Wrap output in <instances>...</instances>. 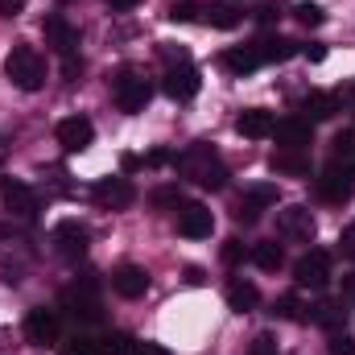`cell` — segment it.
<instances>
[{
    "mask_svg": "<svg viewBox=\"0 0 355 355\" xmlns=\"http://www.w3.org/2000/svg\"><path fill=\"white\" fill-rule=\"evenodd\" d=\"M174 170L190 182H198L202 190H223L227 186V166L219 162V153L211 145H190L174 157Z\"/></svg>",
    "mask_w": 355,
    "mask_h": 355,
    "instance_id": "6da1fadb",
    "label": "cell"
},
{
    "mask_svg": "<svg viewBox=\"0 0 355 355\" xmlns=\"http://www.w3.org/2000/svg\"><path fill=\"white\" fill-rule=\"evenodd\" d=\"M4 79H8L12 87H21V91L42 87V83H46V58L37 54V46L17 42V46L8 50V58H4Z\"/></svg>",
    "mask_w": 355,
    "mask_h": 355,
    "instance_id": "7a4b0ae2",
    "label": "cell"
},
{
    "mask_svg": "<svg viewBox=\"0 0 355 355\" xmlns=\"http://www.w3.org/2000/svg\"><path fill=\"white\" fill-rule=\"evenodd\" d=\"M62 310L75 322H99V281H95V272H87L83 281H71L62 289Z\"/></svg>",
    "mask_w": 355,
    "mask_h": 355,
    "instance_id": "3957f363",
    "label": "cell"
},
{
    "mask_svg": "<svg viewBox=\"0 0 355 355\" xmlns=\"http://www.w3.org/2000/svg\"><path fill=\"white\" fill-rule=\"evenodd\" d=\"M149 79H141L137 71H120L116 79H112V99H116V107L120 112H145V103H149Z\"/></svg>",
    "mask_w": 355,
    "mask_h": 355,
    "instance_id": "277c9868",
    "label": "cell"
},
{
    "mask_svg": "<svg viewBox=\"0 0 355 355\" xmlns=\"http://www.w3.org/2000/svg\"><path fill=\"white\" fill-rule=\"evenodd\" d=\"M314 232H318V223H314L310 207H297V202H293V207L277 211V236H281L285 244H310Z\"/></svg>",
    "mask_w": 355,
    "mask_h": 355,
    "instance_id": "5b68a950",
    "label": "cell"
},
{
    "mask_svg": "<svg viewBox=\"0 0 355 355\" xmlns=\"http://www.w3.org/2000/svg\"><path fill=\"white\" fill-rule=\"evenodd\" d=\"M58 335H62V318H58V310L37 306V310L25 314V339H29L33 347H54Z\"/></svg>",
    "mask_w": 355,
    "mask_h": 355,
    "instance_id": "8992f818",
    "label": "cell"
},
{
    "mask_svg": "<svg viewBox=\"0 0 355 355\" xmlns=\"http://www.w3.org/2000/svg\"><path fill=\"white\" fill-rule=\"evenodd\" d=\"M87 227L79 223V219H62L58 227H54V252L62 257V261H83L87 257Z\"/></svg>",
    "mask_w": 355,
    "mask_h": 355,
    "instance_id": "52a82bcc",
    "label": "cell"
},
{
    "mask_svg": "<svg viewBox=\"0 0 355 355\" xmlns=\"http://www.w3.org/2000/svg\"><path fill=\"white\" fill-rule=\"evenodd\" d=\"M293 281L302 285V289H327V281H331V257L322 252V248H310L297 265H293Z\"/></svg>",
    "mask_w": 355,
    "mask_h": 355,
    "instance_id": "ba28073f",
    "label": "cell"
},
{
    "mask_svg": "<svg viewBox=\"0 0 355 355\" xmlns=\"http://www.w3.org/2000/svg\"><path fill=\"white\" fill-rule=\"evenodd\" d=\"M42 33H46V46H50L58 58H75V54H79V29H75L67 17H58V12L46 17V21H42Z\"/></svg>",
    "mask_w": 355,
    "mask_h": 355,
    "instance_id": "9c48e42d",
    "label": "cell"
},
{
    "mask_svg": "<svg viewBox=\"0 0 355 355\" xmlns=\"http://www.w3.org/2000/svg\"><path fill=\"white\" fill-rule=\"evenodd\" d=\"M0 202L17 215V219H37V194L25 186V182H17V178H0Z\"/></svg>",
    "mask_w": 355,
    "mask_h": 355,
    "instance_id": "30bf717a",
    "label": "cell"
},
{
    "mask_svg": "<svg viewBox=\"0 0 355 355\" xmlns=\"http://www.w3.org/2000/svg\"><path fill=\"white\" fill-rule=\"evenodd\" d=\"M198 71H194V62H182V67H166V75H162V91L178 99V103H186V99H194L198 95Z\"/></svg>",
    "mask_w": 355,
    "mask_h": 355,
    "instance_id": "8fae6325",
    "label": "cell"
},
{
    "mask_svg": "<svg viewBox=\"0 0 355 355\" xmlns=\"http://www.w3.org/2000/svg\"><path fill=\"white\" fill-rule=\"evenodd\" d=\"M91 194H95V202H99V207H107V211H124V207H132L137 186H132L128 178H99Z\"/></svg>",
    "mask_w": 355,
    "mask_h": 355,
    "instance_id": "7c38bea8",
    "label": "cell"
},
{
    "mask_svg": "<svg viewBox=\"0 0 355 355\" xmlns=\"http://www.w3.org/2000/svg\"><path fill=\"white\" fill-rule=\"evenodd\" d=\"M58 145H62V153H83L91 141H95V124H91L87 116H67L62 124H58Z\"/></svg>",
    "mask_w": 355,
    "mask_h": 355,
    "instance_id": "4fadbf2b",
    "label": "cell"
},
{
    "mask_svg": "<svg viewBox=\"0 0 355 355\" xmlns=\"http://www.w3.org/2000/svg\"><path fill=\"white\" fill-rule=\"evenodd\" d=\"M211 227H215V215H211L202 202H182V211H178V232H182L186 240H207Z\"/></svg>",
    "mask_w": 355,
    "mask_h": 355,
    "instance_id": "5bb4252c",
    "label": "cell"
},
{
    "mask_svg": "<svg viewBox=\"0 0 355 355\" xmlns=\"http://www.w3.org/2000/svg\"><path fill=\"white\" fill-rule=\"evenodd\" d=\"M277 202V186H268V182H257V186H248L244 190V198H240V207H236V219L240 223H257L261 219V211Z\"/></svg>",
    "mask_w": 355,
    "mask_h": 355,
    "instance_id": "9a60e30c",
    "label": "cell"
},
{
    "mask_svg": "<svg viewBox=\"0 0 355 355\" xmlns=\"http://www.w3.org/2000/svg\"><path fill=\"white\" fill-rule=\"evenodd\" d=\"M272 137L281 149H310L314 145V124H306L302 116H289L281 124H272Z\"/></svg>",
    "mask_w": 355,
    "mask_h": 355,
    "instance_id": "2e32d148",
    "label": "cell"
},
{
    "mask_svg": "<svg viewBox=\"0 0 355 355\" xmlns=\"http://www.w3.org/2000/svg\"><path fill=\"white\" fill-rule=\"evenodd\" d=\"M318 194H322L327 202H347V198L355 194V174L347 170V166L339 170V162H335L327 174L318 178Z\"/></svg>",
    "mask_w": 355,
    "mask_h": 355,
    "instance_id": "e0dca14e",
    "label": "cell"
},
{
    "mask_svg": "<svg viewBox=\"0 0 355 355\" xmlns=\"http://www.w3.org/2000/svg\"><path fill=\"white\" fill-rule=\"evenodd\" d=\"M112 289H116L120 297H145V293H149V272L141 265H120L112 272Z\"/></svg>",
    "mask_w": 355,
    "mask_h": 355,
    "instance_id": "ac0fdd59",
    "label": "cell"
},
{
    "mask_svg": "<svg viewBox=\"0 0 355 355\" xmlns=\"http://www.w3.org/2000/svg\"><path fill=\"white\" fill-rule=\"evenodd\" d=\"M339 112V95H331V91H310L306 99H302V120L306 124H322V120H331Z\"/></svg>",
    "mask_w": 355,
    "mask_h": 355,
    "instance_id": "d6986e66",
    "label": "cell"
},
{
    "mask_svg": "<svg viewBox=\"0 0 355 355\" xmlns=\"http://www.w3.org/2000/svg\"><path fill=\"white\" fill-rule=\"evenodd\" d=\"M272 112L265 107H248V112H240V120H236V132L240 137H248V141H261V137H272Z\"/></svg>",
    "mask_w": 355,
    "mask_h": 355,
    "instance_id": "ffe728a7",
    "label": "cell"
},
{
    "mask_svg": "<svg viewBox=\"0 0 355 355\" xmlns=\"http://www.w3.org/2000/svg\"><path fill=\"white\" fill-rule=\"evenodd\" d=\"M252 46H257V54H261V67H265V62H285V58H293V54L302 50L297 42H289V37H281V33H265V37H257Z\"/></svg>",
    "mask_w": 355,
    "mask_h": 355,
    "instance_id": "44dd1931",
    "label": "cell"
},
{
    "mask_svg": "<svg viewBox=\"0 0 355 355\" xmlns=\"http://www.w3.org/2000/svg\"><path fill=\"white\" fill-rule=\"evenodd\" d=\"M227 306H232L236 314H248V310L261 306V289H257L252 281H244V277H232V281H227Z\"/></svg>",
    "mask_w": 355,
    "mask_h": 355,
    "instance_id": "7402d4cb",
    "label": "cell"
},
{
    "mask_svg": "<svg viewBox=\"0 0 355 355\" xmlns=\"http://www.w3.org/2000/svg\"><path fill=\"white\" fill-rule=\"evenodd\" d=\"M272 170L289 178H306L310 174V149H277L272 153Z\"/></svg>",
    "mask_w": 355,
    "mask_h": 355,
    "instance_id": "603a6c76",
    "label": "cell"
},
{
    "mask_svg": "<svg viewBox=\"0 0 355 355\" xmlns=\"http://www.w3.org/2000/svg\"><path fill=\"white\" fill-rule=\"evenodd\" d=\"M223 67L232 71V75H252L257 67H261V54H257V46H236V50H227L223 54Z\"/></svg>",
    "mask_w": 355,
    "mask_h": 355,
    "instance_id": "cb8c5ba5",
    "label": "cell"
},
{
    "mask_svg": "<svg viewBox=\"0 0 355 355\" xmlns=\"http://www.w3.org/2000/svg\"><path fill=\"white\" fill-rule=\"evenodd\" d=\"M252 265L257 268H265V272H277V268L285 265V248L277 244V240H265V244H252Z\"/></svg>",
    "mask_w": 355,
    "mask_h": 355,
    "instance_id": "d4e9b609",
    "label": "cell"
},
{
    "mask_svg": "<svg viewBox=\"0 0 355 355\" xmlns=\"http://www.w3.org/2000/svg\"><path fill=\"white\" fill-rule=\"evenodd\" d=\"M202 25H215V29H236L240 25V12L232 4H202Z\"/></svg>",
    "mask_w": 355,
    "mask_h": 355,
    "instance_id": "484cf974",
    "label": "cell"
},
{
    "mask_svg": "<svg viewBox=\"0 0 355 355\" xmlns=\"http://www.w3.org/2000/svg\"><path fill=\"white\" fill-rule=\"evenodd\" d=\"M310 322H318V327H327V331H339V327H343V306H339V302H318V306L310 310Z\"/></svg>",
    "mask_w": 355,
    "mask_h": 355,
    "instance_id": "4316f807",
    "label": "cell"
},
{
    "mask_svg": "<svg viewBox=\"0 0 355 355\" xmlns=\"http://www.w3.org/2000/svg\"><path fill=\"white\" fill-rule=\"evenodd\" d=\"M58 355H103V339H95V335H75V339H67Z\"/></svg>",
    "mask_w": 355,
    "mask_h": 355,
    "instance_id": "83f0119b",
    "label": "cell"
},
{
    "mask_svg": "<svg viewBox=\"0 0 355 355\" xmlns=\"http://www.w3.org/2000/svg\"><path fill=\"white\" fill-rule=\"evenodd\" d=\"M272 314H277V318H285V322H310V314L302 310V302H297L293 293L277 297V302H272Z\"/></svg>",
    "mask_w": 355,
    "mask_h": 355,
    "instance_id": "f1b7e54d",
    "label": "cell"
},
{
    "mask_svg": "<svg viewBox=\"0 0 355 355\" xmlns=\"http://www.w3.org/2000/svg\"><path fill=\"white\" fill-rule=\"evenodd\" d=\"M331 153H335V162H343V166L352 170V162H355V128H347V132L335 137V149H331Z\"/></svg>",
    "mask_w": 355,
    "mask_h": 355,
    "instance_id": "f546056e",
    "label": "cell"
},
{
    "mask_svg": "<svg viewBox=\"0 0 355 355\" xmlns=\"http://www.w3.org/2000/svg\"><path fill=\"white\" fill-rule=\"evenodd\" d=\"M293 17H297L302 25H322V21H327V12H322L314 0H302V4H293Z\"/></svg>",
    "mask_w": 355,
    "mask_h": 355,
    "instance_id": "4dcf8cb0",
    "label": "cell"
},
{
    "mask_svg": "<svg viewBox=\"0 0 355 355\" xmlns=\"http://www.w3.org/2000/svg\"><path fill=\"white\" fill-rule=\"evenodd\" d=\"M170 21H202V4H194V0H182V4H170V12H166Z\"/></svg>",
    "mask_w": 355,
    "mask_h": 355,
    "instance_id": "1f68e13d",
    "label": "cell"
},
{
    "mask_svg": "<svg viewBox=\"0 0 355 355\" xmlns=\"http://www.w3.org/2000/svg\"><path fill=\"white\" fill-rule=\"evenodd\" d=\"M327 352L331 355H355V335H347V331H331Z\"/></svg>",
    "mask_w": 355,
    "mask_h": 355,
    "instance_id": "d6a6232c",
    "label": "cell"
},
{
    "mask_svg": "<svg viewBox=\"0 0 355 355\" xmlns=\"http://www.w3.org/2000/svg\"><path fill=\"white\" fill-rule=\"evenodd\" d=\"M132 352H137V339H128V335L103 339V355H132Z\"/></svg>",
    "mask_w": 355,
    "mask_h": 355,
    "instance_id": "836d02e7",
    "label": "cell"
},
{
    "mask_svg": "<svg viewBox=\"0 0 355 355\" xmlns=\"http://www.w3.org/2000/svg\"><path fill=\"white\" fill-rule=\"evenodd\" d=\"M153 207H182V190L178 186H157L153 190Z\"/></svg>",
    "mask_w": 355,
    "mask_h": 355,
    "instance_id": "e575fe53",
    "label": "cell"
},
{
    "mask_svg": "<svg viewBox=\"0 0 355 355\" xmlns=\"http://www.w3.org/2000/svg\"><path fill=\"white\" fill-rule=\"evenodd\" d=\"M157 54H162V62H166V67H182V62H190V54H186L182 46H162Z\"/></svg>",
    "mask_w": 355,
    "mask_h": 355,
    "instance_id": "d590c367",
    "label": "cell"
},
{
    "mask_svg": "<svg viewBox=\"0 0 355 355\" xmlns=\"http://www.w3.org/2000/svg\"><path fill=\"white\" fill-rule=\"evenodd\" d=\"M248 355H281V352H277V339H272V335H257L252 347H248Z\"/></svg>",
    "mask_w": 355,
    "mask_h": 355,
    "instance_id": "8d00e7d4",
    "label": "cell"
},
{
    "mask_svg": "<svg viewBox=\"0 0 355 355\" xmlns=\"http://www.w3.org/2000/svg\"><path fill=\"white\" fill-rule=\"evenodd\" d=\"M339 252H343L347 261H355V219L343 227V236H339Z\"/></svg>",
    "mask_w": 355,
    "mask_h": 355,
    "instance_id": "74e56055",
    "label": "cell"
},
{
    "mask_svg": "<svg viewBox=\"0 0 355 355\" xmlns=\"http://www.w3.org/2000/svg\"><path fill=\"white\" fill-rule=\"evenodd\" d=\"M244 257H248V248H244L240 240H227V244H223V261H227V265H240Z\"/></svg>",
    "mask_w": 355,
    "mask_h": 355,
    "instance_id": "f35d334b",
    "label": "cell"
},
{
    "mask_svg": "<svg viewBox=\"0 0 355 355\" xmlns=\"http://www.w3.org/2000/svg\"><path fill=\"white\" fill-rule=\"evenodd\" d=\"M297 54H306L310 62H322V58H327V46H322V42H310V46H302Z\"/></svg>",
    "mask_w": 355,
    "mask_h": 355,
    "instance_id": "ab89813d",
    "label": "cell"
},
{
    "mask_svg": "<svg viewBox=\"0 0 355 355\" xmlns=\"http://www.w3.org/2000/svg\"><path fill=\"white\" fill-rule=\"evenodd\" d=\"M62 75H67V83H75L83 75V62L79 58H62Z\"/></svg>",
    "mask_w": 355,
    "mask_h": 355,
    "instance_id": "60d3db41",
    "label": "cell"
},
{
    "mask_svg": "<svg viewBox=\"0 0 355 355\" xmlns=\"http://www.w3.org/2000/svg\"><path fill=\"white\" fill-rule=\"evenodd\" d=\"M29 0H0V17H21Z\"/></svg>",
    "mask_w": 355,
    "mask_h": 355,
    "instance_id": "b9f144b4",
    "label": "cell"
},
{
    "mask_svg": "<svg viewBox=\"0 0 355 355\" xmlns=\"http://www.w3.org/2000/svg\"><path fill=\"white\" fill-rule=\"evenodd\" d=\"M257 21H261V25H272V21H281V8H277V4H265V8H257Z\"/></svg>",
    "mask_w": 355,
    "mask_h": 355,
    "instance_id": "7bdbcfd3",
    "label": "cell"
},
{
    "mask_svg": "<svg viewBox=\"0 0 355 355\" xmlns=\"http://www.w3.org/2000/svg\"><path fill=\"white\" fill-rule=\"evenodd\" d=\"M174 162V153H166V149H153L149 157H145V166H170Z\"/></svg>",
    "mask_w": 355,
    "mask_h": 355,
    "instance_id": "ee69618b",
    "label": "cell"
},
{
    "mask_svg": "<svg viewBox=\"0 0 355 355\" xmlns=\"http://www.w3.org/2000/svg\"><path fill=\"white\" fill-rule=\"evenodd\" d=\"M132 355H170V352H166L162 343H137V352Z\"/></svg>",
    "mask_w": 355,
    "mask_h": 355,
    "instance_id": "f6af8a7d",
    "label": "cell"
},
{
    "mask_svg": "<svg viewBox=\"0 0 355 355\" xmlns=\"http://www.w3.org/2000/svg\"><path fill=\"white\" fill-rule=\"evenodd\" d=\"M343 293H347V302H352V310H355V272L343 281Z\"/></svg>",
    "mask_w": 355,
    "mask_h": 355,
    "instance_id": "bcb514c9",
    "label": "cell"
},
{
    "mask_svg": "<svg viewBox=\"0 0 355 355\" xmlns=\"http://www.w3.org/2000/svg\"><path fill=\"white\" fill-rule=\"evenodd\" d=\"M186 281L190 285H202V268H186Z\"/></svg>",
    "mask_w": 355,
    "mask_h": 355,
    "instance_id": "7dc6e473",
    "label": "cell"
},
{
    "mask_svg": "<svg viewBox=\"0 0 355 355\" xmlns=\"http://www.w3.org/2000/svg\"><path fill=\"white\" fill-rule=\"evenodd\" d=\"M107 4H112V8H137L141 0H107Z\"/></svg>",
    "mask_w": 355,
    "mask_h": 355,
    "instance_id": "c3c4849f",
    "label": "cell"
},
{
    "mask_svg": "<svg viewBox=\"0 0 355 355\" xmlns=\"http://www.w3.org/2000/svg\"><path fill=\"white\" fill-rule=\"evenodd\" d=\"M4 157H8V145H4V137H0V166H4Z\"/></svg>",
    "mask_w": 355,
    "mask_h": 355,
    "instance_id": "681fc988",
    "label": "cell"
},
{
    "mask_svg": "<svg viewBox=\"0 0 355 355\" xmlns=\"http://www.w3.org/2000/svg\"><path fill=\"white\" fill-rule=\"evenodd\" d=\"M347 99H352V103H355V83H352V87H347Z\"/></svg>",
    "mask_w": 355,
    "mask_h": 355,
    "instance_id": "f907efd6",
    "label": "cell"
}]
</instances>
